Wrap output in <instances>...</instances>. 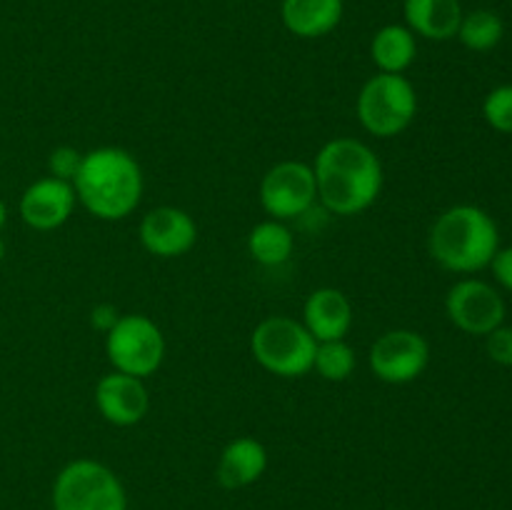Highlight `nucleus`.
Listing matches in <instances>:
<instances>
[{
    "instance_id": "f257e3e1",
    "label": "nucleus",
    "mask_w": 512,
    "mask_h": 510,
    "mask_svg": "<svg viewBox=\"0 0 512 510\" xmlns=\"http://www.w3.org/2000/svg\"><path fill=\"white\" fill-rule=\"evenodd\" d=\"M313 173L320 203L333 215L363 213L383 190L378 155L355 138L328 140L315 155Z\"/></svg>"
},
{
    "instance_id": "f03ea898",
    "label": "nucleus",
    "mask_w": 512,
    "mask_h": 510,
    "mask_svg": "<svg viewBox=\"0 0 512 510\" xmlns=\"http://www.w3.org/2000/svg\"><path fill=\"white\" fill-rule=\"evenodd\" d=\"M143 170L123 148H95L83 153L73 178L78 203L100 220H123L143 198Z\"/></svg>"
},
{
    "instance_id": "7ed1b4c3",
    "label": "nucleus",
    "mask_w": 512,
    "mask_h": 510,
    "mask_svg": "<svg viewBox=\"0 0 512 510\" xmlns=\"http://www.w3.org/2000/svg\"><path fill=\"white\" fill-rule=\"evenodd\" d=\"M428 250L450 273H478L500 250L498 225L478 205H453L430 228Z\"/></svg>"
},
{
    "instance_id": "20e7f679",
    "label": "nucleus",
    "mask_w": 512,
    "mask_h": 510,
    "mask_svg": "<svg viewBox=\"0 0 512 510\" xmlns=\"http://www.w3.org/2000/svg\"><path fill=\"white\" fill-rule=\"evenodd\" d=\"M313 335L303 323L288 315L265 318L250 335V350L260 368L280 378H303L313 370L315 360Z\"/></svg>"
},
{
    "instance_id": "39448f33",
    "label": "nucleus",
    "mask_w": 512,
    "mask_h": 510,
    "mask_svg": "<svg viewBox=\"0 0 512 510\" xmlns=\"http://www.w3.org/2000/svg\"><path fill=\"white\" fill-rule=\"evenodd\" d=\"M355 113L370 135L395 138L418 115V93L405 75L378 73L360 88Z\"/></svg>"
},
{
    "instance_id": "423d86ee",
    "label": "nucleus",
    "mask_w": 512,
    "mask_h": 510,
    "mask_svg": "<svg viewBox=\"0 0 512 510\" xmlns=\"http://www.w3.org/2000/svg\"><path fill=\"white\" fill-rule=\"evenodd\" d=\"M53 510H128V495L108 465L80 458L55 475Z\"/></svg>"
},
{
    "instance_id": "0eeeda50",
    "label": "nucleus",
    "mask_w": 512,
    "mask_h": 510,
    "mask_svg": "<svg viewBox=\"0 0 512 510\" xmlns=\"http://www.w3.org/2000/svg\"><path fill=\"white\" fill-rule=\"evenodd\" d=\"M105 353L118 373L148 378L163 365V330L148 315H120L118 323L105 333Z\"/></svg>"
},
{
    "instance_id": "6e6552de",
    "label": "nucleus",
    "mask_w": 512,
    "mask_h": 510,
    "mask_svg": "<svg viewBox=\"0 0 512 510\" xmlns=\"http://www.w3.org/2000/svg\"><path fill=\"white\" fill-rule=\"evenodd\" d=\"M318 198L313 165L283 160L265 173L260 183V205L273 220H295L310 213Z\"/></svg>"
},
{
    "instance_id": "1a4fd4ad",
    "label": "nucleus",
    "mask_w": 512,
    "mask_h": 510,
    "mask_svg": "<svg viewBox=\"0 0 512 510\" xmlns=\"http://www.w3.org/2000/svg\"><path fill=\"white\" fill-rule=\"evenodd\" d=\"M370 370L378 380L405 385L418 380L430 363V345L415 330H388L370 348Z\"/></svg>"
},
{
    "instance_id": "9d476101",
    "label": "nucleus",
    "mask_w": 512,
    "mask_h": 510,
    "mask_svg": "<svg viewBox=\"0 0 512 510\" xmlns=\"http://www.w3.org/2000/svg\"><path fill=\"white\" fill-rule=\"evenodd\" d=\"M445 310L455 328L468 335H488L505 323V300L490 283L478 278L458 280L448 290Z\"/></svg>"
},
{
    "instance_id": "9b49d317",
    "label": "nucleus",
    "mask_w": 512,
    "mask_h": 510,
    "mask_svg": "<svg viewBox=\"0 0 512 510\" xmlns=\"http://www.w3.org/2000/svg\"><path fill=\"white\" fill-rule=\"evenodd\" d=\"M198 240V225L183 208L160 205L140 220V243L155 258H180Z\"/></svg>"
},
{
    "instance_id": "f8f14e48",
    "label": "nucleus",
    "mask_w": 512,
    "mask_h": 510,
    "mask_svg": "<svg viewBox=\"0 0 512 510\" xmlns=\"http://www.w3.org/2000/svg\"><path fill=\"white\" fill-rule=\"evenodd\" d=\"M95 405L110 425L130 428L148 415L150 395L143 378L113 370L95 385Z\"/></svg>"
},
{
    "instance_id": "ddd939ff",
    "label": "nucleus",
    "mask_w": 512,
    "mask_h": 510,
    "mask_svg": "<svg viewBox=\"0 0 512 510\" xmlns=\"http://www.w3.org/2000/svg\"><path fill=\"white\" fill-rule=\"evenodd\" d=\"M75 203H78V195H75L73 183L48 175L25 188L20 198V218L33 230H55L68 223Z\"/></svg>"
},
{
    "instance_id": "4468645a",
    "label": "nucleus",
    "mask_w": 512,
    "mask_h": 510,
    "mask_svg": "<svg viewBox=\"0 0 512 510\" xmlns=\"http://www.w3.org/2000/svg\"><path fill=\"white\" fill-rule=\"evenodd\" d=\"M303 325L315 343L345 340L353 325V305L348 295L338 288H318L308 295L303 305Z\"/></svg>"
},
{
    "instance_id": "2eb2a0df",
    "label": "nucleus",
    "mask_w": 512,
    "mask_h": 510,
    "mask_svg": "<svg viewBox=\"0 0 512 510\" xmlns=\"http://www.w3.org/2000/svg\"><path fill=\"white\" fill-rule=\"evenodd\" d=\"M268 468V450L260 440L243 435L230 440L218 460V483L228 490L248 488L255 480L263 478Z\"/></svg>"
},
{
    "instance_id": "dca6fc26",
    "label": "nucleus",
    "mask_w": 512,
    "mask_h": 510,
    "mask_svg": "<svg viewBox=\"0 0 512 510\" xmlns=\"http://www.w3.org/2000/svg\"><path fill=\"white\" fill-rule=\"evenodd\" d=\"M343 0H283L280 18L293 35L305 40L333 33L343 20Z\"/></svg>"
},
{
    "instance_id": "f3484780",
    "label": "nucleus",
    "mask_w": 512,
    "mask_h": 510,
    "mask_svg": "<svg viewBox=\"0 0 512 510\" xmlns=\"http://www.w3.org/2000/svg\"><path fill=\"white\" fill-rule=\"evenodd\" d=\"M405 25L428 40H450L458 35L463 20L460 0H405Z\"/></svg>"
},
{
    "instance_id": "a211bd4d",
    "label": "nucleus",
    "mask_w": 512,
    "mask_h": 510,
    "mask_svg": "<svg viewBox=\"0 0 512 510\" xmlns=\"http://www.w3.org/2000/svg\"><path fill=\"white\" fill-rule=\"evenodd\" d=\"M418 55L415 33L408 25H383L370 43V58L380 73L403 75Z\"/></svg>"
},
{
    "instance_id": "6ab92c4d",
    "label": "nucleus",
    "mask_w": 512,
    "mask_h": 510,
    "mask_svg": "<svg viewBox=\"0 0 512 510\" xmlns=\"http://www.w3.org/2000/svg\"><path fill=\"white\" fill-rule=\"evenodd\" d=\"M293 230L283 220H263L248 235V253L260 265H283L293 255Z\"/></svg>"
},
{
    "instance_id": "aec40b11",
    "label": "nucleus",
    "mask_w": 512,
    "mask_h": 510,
    "mask_svg": "<svg viewBox=\"0 0 512 510\" xmlns=\"http://www.w3.org/2000/svg\"><path fill=\"white\" fill-rule=\"evenodd\" d=\"M503 35L505 23L498 13H493V10H473V13L463 15L455 38L468 50L488 53V50H493L503 40Z\"/></svg>"
},
{
    "instance_id": "412c9836",
    "label": "nucleus",
    "mask_w": 512,
    "mask_h": 510,
    "mask_svg": "<svg viewBox=\"0 0 512 510\" xmlns=\"http://www.w3.org/2000/svg\"><path fill=\"white\" fill-rule=\"evenodd\" d=\"M355 365H358L355 350L345 340H325L315 348L313 368L318 370L320 378L340 383V380H348L353 375Z\"/></svg>"
},
{
    "instance_id": "4be33fe9",
    "label": "nucleus",
    "mask_w": 512,
    "mask_h": 510,
    "mask_svg": "<svg viewBox=\"0 0 512 510\" xmlns=\"http://www.w3.org/2000/svg\"><path fill=\"white\" fill-rule=\"evenodd\" d=\"M483 115L490 128L512 135V85H498L490 90L483 103Z\"/></svg>"
},
{
    "instance_id": "5701e85b",
    "label": "nucleus",
    "mask_w": 512,
    "mask_h": 510,
    "mask_svg": "<svg viewBox=\"0 0 512 510\" xmlns=\"http://www.w3.org/2000/svg\"><path fill=\"white\" fill-rule=\"evenodd\" d=\"M80 163H83V153H80V150H75L73 145H60V148H55L53 153H50L48 170L53 178L73 183V178L80 170Z\"/></svg>"
},
{
    "instance_id": "b1692460",
    "label": "nucleus",
    "mask_w": 512,
    "mask_h": 510,
    "mask_svg": "<svg viewBox=\"0 0 512 510\" xmlns=\"http://www.w3.org/2000/svg\"><path fill=\"white\" fill-rule=\"evenodd\" d=\"M485 348L490 360L498 365H512V325H498L493 333L485 335Z\"/></svg>"
},
{
    "instance_id": "393cba45",
    "label": "nucleus",
    "mask_w": 512,
    "mask_h": 510,
    "mask_svg": "<svg viewBox=\"0 0 512 510\" xmlns=\"http://www.w3.org/2000/svg\"><path fill=\"white\" fill-rule=\"evenodd\" d=\"M490 268H493L495 280L512 293V245L510 248H500L498 253H495Z\"/></svg>"
},
{
    "instance_id": "a878e982",
    "label": "nucleus",
    "mask_w": 512,
    "mask_h": 510,
    "mask_svg": "<svg viewBox=\"0 0 512 510\" xmlns=\"http://www.w3.org/2000/svg\"><path fill=\"white\" fill-rule=\"evenodd\" d=\"M118 318H120L118 308L110 303L95 305L93 313H90V323H93V328L100 330V333H108V330L118 323Z\"/></svg>"
},
{
    "instance_id": "bb28decb",
    "label": "nucleus",
    "mask_w": 512,
    "mask_h": 510,
    "mask_svg": "<svg viewBox=\"0 0 512 510\" xmlns=\"http://www.w3.org/2000/svg\"><path fill=\"white\" fill-rule=\"evenodd\" d=\"M5 220H8V208H5V203H3V198H0V230H3V225H5Z\"/></svg>"
},
{
    "instance_id": "cd10ccee",
    "label": "nucleus",
    "mask_w": 512,
    "mask_h": 510,
    "mask_svg": "<svg viewBox=\"0 0 512 510\" xmlns=\"http://www.w3.org/2000/svg\"><path fill=\"white\" fill-rule=\"evenodd\" d=\"M5 258V243H3V238H0V260Z\"/></svg>"
}]
</instances>
